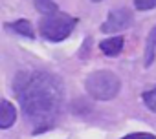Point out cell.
<instances>
[{"label":"cell","mask_w":156,"mask_h":139,"mask_svg":"<svg viewBox=\"0 0 156 139\" xmlns=\"http://www.w3.org/2000/svg\"><path fill=\"white\" fill-rule=\"evenodd\" d=\"M15 93L35 132L50 128L62 110V83L48 72H24L15 81Z\"/></svg>","instance_id":"6da1fadb"},{"label":"cell","mask_w":156,"mask_h":139,"mask_svg":"<svg viewBox=\"0 0 156 139\" xmlns=\"http://www.w3.org/2000/svg\"><path fill=\"white\" fill-rule=\"evenodd\" d=\"M85 86L90 97H94L96 101H110L119 93L121 81L110 70H98L87 77Z\"/></svg>","instance_id":"7a4b0ae2"},{"label":"cell","mask_w":156,"mask_h":139,"mask_svg":"<svg viewBox=\"0 0 156 139\" xmlns=\"http://www.w3.org/2000/svg\"><path fill=\"white\" fill-rule=\"evenodd\" d=\"M77 19H73L68 13L62 11H55L50 15H44L39 22V31L41 35L50 40V42H61L64 40L75 28Z\"/></svg>","instance_id":"3957f363"},{"label":"cell","mask_w":156,"mask_h":139,"mask_svg":"<svg viewBox=\"0 0 156 139\" xmlns=\"http://www.w3.org/2000/svg\"><path fill=\"white\" fill-rule=\"evenodd\" d=\"M134 17L132 13L127 9V8H121V9H112L108 19L103 22L101 26V31L103 33H116V31H121V29H127L130 24H132Z\"/></svg>","instance_id":"277c9868"},{"label":"cell","mask_w":156,"mask_h":139,"mask_svg":"<svg viewBox=\"0 0 156 139\" xmlns=\"http://www.w3.org/2000/svg\"><path fill=\"white\" fill-rule=\"evenodd\" d=\"M17 121V108L13 103L0 99V128H9Z\"/></svg>","instance_id":"5b68a950"},{"label":"cell","mask_w":156,"mask_h":139,"mask_svg":"<svg viewBox=\"0 0 156 139\" xmlns=\"http://www.w3.org/2000/svg\"><path fill=\"white\" fill-rule=\"evenodd\" d=\"M123 42H125V40H123L121 37H110V39H107V40H103V42L99 44V49H101L105 55H108V57H116V55L121 53Z\"/></svg>","instance_id":"8992f818"},{"label":"cell","mask_w":156,"mask_h":139,"mask_svg":"<svg viewBox=\"0 0 156 139\" xmlns=\"http://www.w3.org/2000/svg\"><path fill=\"white\" fill-rule=\"evenodd\" d=\"M154 55H156V26L149 31V37H147V44H145V66H151L154 62Z\"/></svg>","instance_id":"52a82bcc"},{"label":"cell","mask_w":156,"mask_h":139,"mask_svg":"<svg viewBox=\"0 0 156 139\" xmlns=\"http://www.w3.org/2000/svg\"><path fill=\"white\" fill-rule=\"evenodd\" d=\"M8 28L11 29V31H15V33H19V35H24V37H28V39H33L35 37V33H33V29H31V24L28 22V20H17V22H11V24H8Z\"/></svg>","instance_id":"ba28073f"},{"label":"cell","mask_w":156,"mask_h":139,"mask_svg":"<svg viewBox=\"0 0 156 139\" xmlns=\"http://www.w3.org/2000/svg\"><path fill=\"white\" fill-rule=\"evenodd\" d=\"M33 4H35V8H37L41 13H44V15H50V13L59 11L55 0H33Z\"/></svg>","instance_id":"9c48e42d"},{"label":"cell","mask_w":156,"mask_h":139,"mask_svg":"<svg viewBox=\"0 0 156 139\" xmlns=\"http://www.w3.org/2000/svg\"><path fill=\"white\" fill-rule=\"evenodd\" d=\"M143 103L151 112H156V86L143 93Z\"/></svg>","instance_id":"30bf717a"},{"label":"cell","mask_w":156,"mask_h":139,"mask_svg":"<svg viewBox=\"0 0 156 139\" xmlns=\"http://www.w3.org/2000/svg\"><path fill=\"white\" fill-rule=\"evenodd\" d=\"M134 8L138 11H149L156 8V0H134Z\"/></svg>","instance_id":"8fae6325"},{"label":"cell","mask_w":156,"mask_h":139,"mask_svg":"<svg viewBox=\"0 0 156 139\" xmlns=\"http://www.w3.org/2000/svg\"><path fill=\"white\" fill-rule=\"evenodd\" d=\"M123 139H156V137L151 134H130V135H125Z\"/></svg>","instance_id":"7c38bea8"},{"label":"cell","mask_w":156,"mask_h":139,"mask_svg":"<svg viewBox=\"0 0 156 139\" xmlns=\"http://www.w3.org/2000/svg\"><path fill=\"white\" fill-rule=\"evenodd\" d=\"M92 2H101V0H92Z\"/></svg>","instance_id":"4fadbf2b"}]
</instances>
